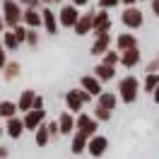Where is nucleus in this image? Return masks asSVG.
<instances>
[{
    "mask_svg": "<svg viewBox=\"0 0 159 159\" xmlns=\"http://www.w3.org/2000/svg\"><path fill=\"white\" fill-rule=\"evenodd\" d=\"M138 89H140V82L138 77H133V75H125V77L118 82V97L125 104H133V101L138 99Z\"/></svg>",
    "mask_w": 159,
    "mask_h": 159,
    "instance_id": "1",
    "label": "nucleus"
},
{
    "mask_svg": "<svg viewBox=\"0 0 159 159\" xmlns=\"http://www.w3.org/2000/svg\"><path fill=\"white\" fill-rule=\"evenodd\" d=\"M22 17H24V10L20 7V2L17 0H5L2 2V20H5V24L7 27H20Z\"/></svg>",
    "mask_w": 159,
    "mask_h": 159,
    "instance_id": "2",
    "label": "nucleus"
},
{
    "mask_svg": "<svg viewBox=\"0 0 159 159\" xmlns=\"http://www.w3.org/2000/svg\"><path fill=\"white\" fill-rule=\"evenodd\" d=\"M80 17H82V12H80L72 2L63 5L60 12H58V22H60V27H65V29H75L77 22H80Z\"/></svg>",
    "mask_w": 159,
    "mask_h": 159,
    "instance_id": "3",
    "label": "nucleus"
},
{
    "mask_svg": "<svg viewBox=\"0 0 159 159\" xmlns=\"http://www.w3.org/2000/svg\"><path fill=\"white\" fill-rule=\"evenodd\" d=\"M92 94H87L84 89H70L68 97H65V104H68L70 113H77V111H82V106H84V101H89Z\"/></svg>",
    "mask_w": 159,
    "mask_h": 159,
    "instance_id": "4",
    "label": "nucleus"
},
{
    "mask_svg": "<svg viewBox=\"0 0 159 159\" xmlns=\"http://www.w3.org/2000/svg\"><path fill=\"white\" fill-rule=\"evenodd\" d=\"M97 128H99V120L94 116H89V113H80L77 116V133H82V135H87L92 140L97 135Z\"/></svg>",
    "mask_w": 159,
    "mask_h": 159,
    "instance_id": "5",
    "label": "nucleus"
},
{
    "mask_svg": "<svg viewBox=\"0 0 159 159\" xmlns=\"http://www.w3.org/2000/svg\"><path fill=\"white\" fill-rule=\"evenodd\" d=\"M111 29V17L106 10H99L97 15H94V29H92V34L94 36H104V34H109Z\"/></svg>",
    "mask_w": 159,
    "mask_h": 159,
    "instance_id": "6",
    "label": "nucleus"
},
{
    "mask_svg": "<svg viewBox=\"0 0 159 159\" xmlns=\"http://www.w3.org/2000/svg\"><path fill=\"white\" fill-rule=\"evenodd\" d=\"M120 22L128 29H138V27H142V12L138 7H125V12L120 15Z\"/></svg>",
    "mask_w": 159,
    "mask_h": 159,
    "instance_id": "7",
    "label": "nucleus"
},
{
    "mask_svg": "<svg viewBox=\"0 0 159 159\" xmlns=\"http://www.w3.org/2000/svg\"><path fill=\"white\" fill-rule=\"evenodd\" d=\"M80 84H82V89L87 92V94L97 97V99H99L101 94H104V89H101V82L94 77V75H84V77L80 80Z\"/></svg>",
    "mask_w": 159,
    "mask_h": 159,
    "instance_id": "8",
    "label": "nucleus"
},
{
    "mask_svg": "<svg viewBox=\"0 0 159 159\" xmlns=\"http://www.w3.org/2000/svg\"><path fill=\"white\" fill-rule=\"evenodd\" d=\"M43 120H46V111H29V113L24 116V128L36 133V130L43 125Z\"/></svg>",
    "mask_w": 159,
    "mask_h": 159,
    "instance_id": "9",
    "label": "nucleus"
},
{
    "mask_svg": "<svg viewBox=\"0 0 159 159\" xmlns=\"http://www.w3.org/2000/svg\"><path fill=\"white\" fill-rule=\"evenodd\" d=\"M92 29H94V12H82L77 27H75V34L77 36H87Z\"/></svg>",
    "mask_w": 159,
    "mask_h": 159,
    "instance_id": "10",
    "label": "nucleus"
},
{
    "mask_svg": "<svg viewBox=\"0 0 159 159\" xmlns=\"http://www.w3.org/2000/svg\"><path fill=\"white\" fill-rule=\"evenodd\" d=\"M87 149H89L92 157H101V154L109 149V140L104 138V135H94V138L89 140V147Z\"/></svg>",
    "mask_w": 159,
    "mask_h": 159,
    "instance_id": "11",
    "label": "nucleus"
},
{
    "mask_svg": "<svg viewBox=\"0 0 159 159\" xmlns=\"http://www.w3.org/2000/svg\"><path fill=\"white\" fill-rule=\"evenodd\" d=\"M41 17H43V29L48 31V34H56L58 31V17H56V12H51V7H43L41 10Z\"/></svg>",
    "mask_w": 159,
    "mask_h": 159,
    "instance_id": "12",
    "label": "nucleus"
},
{
    "mask_svg": "<svg viewBox=\"0 0 159 159\" xmlns=\"http://www.w3.org/2000/svg\"><path fill=\"white\" fill-rule=\"evenodd\" d=\"M58 128H60V135H70L72 130L77 128V118H72V113L65 111V113L58 118Z\"/></svg>",
    "mask_w": 159,
    "mask_h": 159,
    "instance_id": "13",
    "label": "nucleus"
},
{
    "mask_svg": "<svg viewBox=\"0 0 159 159\" xmlns=\"http://www.w3.org/2000/svg\"><path fill=\"white\" fill-rule=\"evenodd\" d=\"M24 130H27V128H24V118H17V116L10 118V120H7V125H5V133H7L12 140H17Z\"/></svg>",
    "mask_w": 159,
    "mask_h": 159,
    "instance_id": "14",
    "label": "nucleus"
},
{
    "mask_svg": "<svg viewBox=\"0 0 159 159\" xmlns=\"http://www.w3.org/2000/svg\"><path fill=\"white\" fill-rule=\"evenodd\" d=\"M22 22H24V27H29V29H34V27H43V17H41V12L31 10V7H27V10H24Z\"/></svg>",
    "mask_w": 159,
    "mask_h": 159,
    "instance_id": "15",
    "label": "nucleus"
},
{
    "mask_svg": "<svg viewBox=\"0 0 159 159\" xmlns=\"http://www.w3.org/2000/svg\"><path fill=\"white\" fill-rule=\"evenodd\" d=\"M34 101H36V94H34L31 89H24L22 97H20V101H17V109L24 111V116H27V113L34 109Z\"/></svg>",
    "mask_w": 159,
    "mask_h": 159,
    "instance_id": "16",
    "label": "nucleus"
},
{
    "mask_svg": "<svg viewBox=\"0 0 159 159\" xmlns=\"http://www.w3.org/2000/svg\"><path fill=\"white\" fill-rule=\"evenodd\" d=\"M109 46H111V34H104V36H97V41H94V46H92V53L94 56H106L109 53Z\"/></svg>",
    "mask_w": 159,
    "mask_h": 159,
    "instance_id": "17",
    "label": "nucleus"
},
{
    "mask_svg": "<svg viewBox=\"0 0 159 159\" xmlns=\"http://www.w3.org/2000/svg\"><path fill=\"white\" fill-rule=\"evenodd\" d=\"M116 43H118V51L120 53H125V51H133L138 48V41H135V36L130 34V31H123L118 39H116Z\"/></svg>",
    "mask_w": 159,
    "mask_h": 159,
    "instance_id": "18",
    "label": "nucleus"
},
{
    "mask_svg": "<svg viewBox=\"0 0 159 159\" xmlns=\"http://www.w3.org/2000/svg\"><path fill=\"white\" fill-rule=\"evenodd\" d=\"M87 147H89V138L75 130V133H72V147H70V149H72V154H82Z\"/></svg>",
    "mask_w": 159,
    "mask_h": 159,
    "instance_id": "19",
    "label": "nucleus"
},
{
    "mask_svg": "<svg viewBox=\"0 0 159 159\" xmlns=\"http://www.w3.org/2000/svg\"><path fill=\"white\" fill-rule=\"evenodd\" d=\"M138 63H140V51L138 48L120 53V65H125V68H135Z\"/></svg>",
    "mask_w": 159,
    "mask_h": 159,
    "instance_id": "20",
    "label": "nucleus"
},
{
    "mask_svg": "<svg viewBox=\"0 0 159 159\" xmlns=\"http://www.w3.org/2000/svg\"><path fill=\"white\" fill-rule=\"evenodd\" d=\"M113 75H116V70L111 68V65H104V63H101V65H97V68H94V77L99 80V82L113 80Z\"/></svg>",
    "mask_w": 159,
    "mask_h": 159,
    "instance_id": "21",
    "label": "nucleus"
},
{
    "mask_svg": "<svg viewBox=\"0 0 159 159\" xmlns=\"http://www.w3.org/2000/svg\"><path fill=\"white\" fill-rule=\"evenodd\" d=\"M17 104H15V101H0V116H2V118L5 120H10V118H15V113H17Z\"/></svg>",
    "mask_w": 159,
    "mask_h": 159,
    "instance_id": "22",
    "label": "nucleus"
},
{
    "mask_svg": "<svg viewBox=\"0 0 159 159\" xmlns=\"http://www.w3.org/2000/svg\"><path fill=\"white\" fill-rule=\"evenodd\" d=\"M116 101H118V97H116V94L104 92V94L99 97V106H101V109H106V111H111V109H116Z\"/></svg>",
    "mask_w": 159,
    "mask_h": 159,
    "instance_id": "23",
    "label": "nucleus"
},
{
    "mask_svg": "<svg viewBox=\"0 0 159 159\" xmlns=\"http://www.w3.org/2000/svg\"><path fill=\"white\" fill-rule=\"evenodd\" d=\"M51 138H53V135H51V130H48V123H43V125L36 130V145H39V147H46Z\"/></svg>",
    "mask_w": 159,
    "mask_h": 159,
    "instance_id": "24",
    "label": "nucleus"
},
{
    "mask_svg": "<svg viewBox=\"0 0 159 159\" xmlns=\"http://www.w3.org/2000/svg\"><path fill=\"white\" fill-rule=\"evenodd\" d=\"M2 46L10 48V51H15L17 46H20V41H17V36H15V31H5V34H2Z\"/></svg>",
    "mask_w": 159,
    "mask_h": 159,
    "instance_id": "25",
    "label": "nucleus"
},
{
    "mask_svg": "<svg viewBox=\"0 0 159 159\" xmlns=\"http://www.w3.org/2000/svg\"><path fill=\"white\" fill-rule=\"evenodd\" d=\"M157 89H159V75H147V77H145V92H152V94H154Z\"/></svg>",
    "mask_w": 159,
    "mask_h": 159,
    "instance_id": "26",
    "label": "nucleus"
},
{
    "mask_svg": "<svg viewBox=\"0 0 159 159\" xmlns=\"http://www.w3.org/2000/svg\"><path fill=\"white\" fill-rule=\"evenodd\" d=\"M2 75H5V80H15L17 75H20V63H15V60H12V63H7V68H5V72H2Z\"/></svg>",
    "mask_w": 159,
    "mask_h": 159,
    "instance_id": "27",
    "label": "nucleus"
},
{
    "mask_svg": "<svg viewBox=\"0 0 159 159\" xmlns=\"http://www.w3.org/2000/svg\"><path fill=\"white\" fill-rule=\"evenodd\" d=\"M101 63H104V65H111V68H113L116 63H120V56L116 53V51H109V53H106V56L101 58Z\"/></svg>",
    "mask_w": 159,
    "mask_h": 159,
    "instance_id": "28",
    "label": "nucleus"
},
{
    "mask_svg": "<svg viewBox=\"0 0 159 159\" xmlns=\"http://www.w3.org/2000/svg\"><path fill=\"white\" fill-rule=\"evenodd\" d=\"M12 31H15V36H17V41H20V43H22V41H27V39H29V29H27L24 24H20V27H15Z\"/></svg>",
    "mask_w": 159,
    "mask_h": 159,
    "instance_id": "29",
    "label": "nucleus"
},
{
    "mask_svg": "<svg viewBox=\"0 0 159 159\" xmlns=\"http://www.w3.org/2000/svg\"><path fill=\"white\" fill-rule=\"evenodd\" d=\"M94 118H97V120H109V118H111V111L97 106V109H94Z\"/></svg>",
    "mask_w": 159,
    "mask_h": 159,
    "instance_id": "30",
    "label": "nucleus"
},
{
    "mask_svg": "<svg viewBox=\"0 0 159 159\" xmlns=\"http://www.w3.org/2000/svg\"><path fill=\"white\" fill-rule=\"evenodd\" d=\"M120 0H99V7L101 10H109V7H113V5H118Z\"/></svg>",
    "mask_w": 159,
    "mask_h": 159,
    "instance_id": "31",
    "label": "nucleus"
},
{
    "mask_svg": "<svg viewBox=\"0 0 159 159\" xmlns=\"http://www.w3.org/2000/svg\"><path fill=\"white\" fill-rule=\"evenodd\" d=\"M0 68H7V56H5V46H0Z\"/></svg>",
    "mask_w": 159,
    "mask_h": 159,
    "instance_id": "32",
    "label": "nucleus"
},
{
    "mask_svg": "<svg viewBox=\"0 0 159 159\" xmlns=\"http://www.w3.org/2000/svg\"><path fill=\"white\" fill-rule=\"evenodd\" d=\"M27 43H29V46H36V43H39V36H36V31H31V29H29V39H27Z\"/></svg>",
    "mask_w": 159,
    "mask_h": 159,
    "instance_id": "33",
    "label": "nucleus"
},
{
    "mask_svg": "<svg viewBox=\"0 0 159 159\" xmlns=\"http://www.w3.org/2000/svg\"><path fill=\"white\" fill-rule=\"evenodd\" d=\"M48 130H51V135H58V133H60V128H58V120H56V123L51 120V123H48Z\"/></svg>",
    "mask_w": 159,
    "mask_h": 159,
    "instance_id": "34",
    "label": "nucleus"
},
{
    "mask_svg": "<svg viewBox=\"0 0 159 159\" xmlns=\"http://www.w3.org/2000/svg\"><path fill=\"white\" fill-rule=\"evenodd\" d=\"M152 12L159 17V0H152Z\"/></svg>",
    "mask_w": 159,
    "mask_h": 159,
    "instance_id": "35",
    "label": "nucleus"
},
{
    "mask_svg": "<svg viewBox=\"0 0 159 159\" xmlns=\"http://www.w3.org/2000/svg\"><path fill=\"white\" fill-rule=\"evenodd\" d=\"M70 2H72V5H75V7H82V5H87V2H89V0H70Z\"/></svg>",
    "mask_w": 159,
    "mask_h": 159,
    "instance_id": "36",
    "label": "nucleus"
},
{
    "mask_svg": "<svg viewBox=\"0 0 159 159\" xmlns=\"http://www.w3.org/2000/svg\"><path fill=\"white\" fill-rule=\"evenodd\" d=\"M120 2H123L125 7H135V2H138V0H120Z\"/></svg>",
    "mask_w": 159,
    "mask_h": 159,
    "instance_id": "37",
    "label": "nucleus"
},
{
    "mask_svg": "<svg viewBox=\"0 0 159 159\" xmlns=\"http://www.w3.org/2000/svg\"><path fill=\"white\" fill-rule=\"evenodd\" d=\"M36 2H39V0H24V5H27V7H31V10L36 7Z\"/></svg>",
    "mask_w": 159,
    "mask_h": 159,
    "instance_id": "38",
    "label": "nucleus"
},
{
    "mask_svg": "<svg viewBox=\"0 0 159 159\" xmlns=\"http://www.w3.org/2000/svg\"><path fill=\"white\" fill-rule=\"evenodd\" d=\"M7 157V147H2V145H0V159H5Z\"/></svg>",
    "mask_w": 159,
    "mask_h": 159,
    "instance_id": "39",
    "label": "nucleus"
},
{
    "mask_svg": "<svg viewBox=\"0 0 159 159\" xmlns=\"http://www.w3.org/2000/svg\"><path fill=\"white\" fill-rule=\"evenodd\" d=\"M2 29H5V20L0 17V34H5V31H2Z\"/></svg>",
    "mask_w": 159,
    "mask_h": 159,
    "instance_id": "40",
    "label": "nucleus"
},
{
    "mask_svg": "<svg viewBox=\"0 0 159 159\" xmlns=\"http://www.w3.org/2000/svg\"><path fill=\"white\" fill-rule=\"evenodd\" d=\"M154 101H157V104H159V89L154 92Z\"/></svg>",
    "mask_w": 159,
    "mask_h": 159,
    "instance_id": "41",
    "label": "nucleus"
},
{
    "mask_svg": "<svg viewBox=\"0 0 159 159\" xmlns=\"http://www.w3.org/2000/svg\"><path fill=\"white\" fill-rule=\"evenodd\" d=\"M56 2H60V0H56Z\"/></svg>",
    "mask_w": 159,
    "mask_h": 159,
    "instance_id": "42",
    "label": "nucleus"
}]
</instances>
